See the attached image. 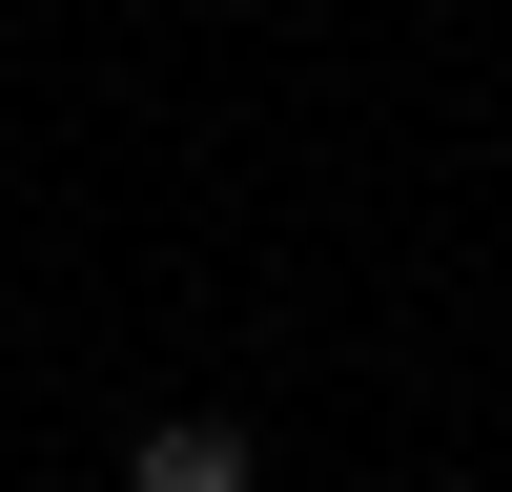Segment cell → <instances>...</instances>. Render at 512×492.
Instances as JSON below:
<instances>
[{"mask_svg":"<svg viewBox=\"0 0 512 492\" xmlns=\"http://www.w3.org/2000/svg\"><path fill=\"white\" fill-rule=\"evenodd\" d=\"M246 472H267V451H246L226 410H164V431L123 451V492H246Z\"/></svg>","mask_w":512,"mask_h":492,"instance_id":"1","label":"cell"}]
</instances>
